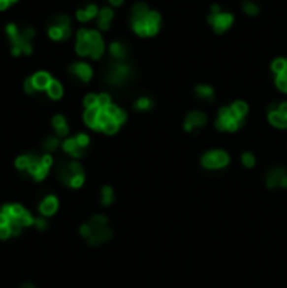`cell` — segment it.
Returning a JSON list of instances; mask_svg holds the SVG:
<instances>
[{
  "instance_id": "31",
  "label": "cell",
  "mask_w": 287,
  "mask_h": 288,
  "mask_svg": "<svg viewBox=\"0 0 287 288\" xmlns=\"http://www.w3.org/2000/svg\"><path fill=\"white\" fill-rule=\"evenodd\" d=\"M272 71L277 74H282L287 71V61L286 59H275V61L272 62Z\"/></svg>"
},
{
  "instance_id": "12",
  "label": "cell",
  "mask_w": 287,
  "mask_h": 288,
  "mask_svg": "<svg viewBox=\"0 0 287 288\" xmlns=\"http://www.w3.org/2000/svg\"><path fill=\"white\" fill-rule=\"evenodd\" d=\"M58 206H60V202H58L56 197L48 196L42 199L41 204H39V212H41L42 216H46V218H49V216H53L54 212L58 211Z\"/></svg>"
},
{
  "instance_id": "33",
  "label": "cell",
  "mask_w": 287,
  "mask_h": 288,
  "mask_svg": "<svg viewBox=\"0 0 287 288\" xmlns=\"http://www.w3.org/2000/svg\"><path fill=\"white\" fill-rule=\"evenodd\" d=\"M112 201H113L112 187H103V191H101V202H103V206H110Z\"/></svg>"
},
{
  "instance_id": "19",
  "label": "cell",
  "mask_w": 287,
  "mask_h": 288,
  "mask_svg": "<svg viewBox=\"0 0 287 288\" xmlns=\"http://www.w3.org/2000/svg\"><path fill=\"white\" fill-rule=\"evenodd\" d=\"M100 112L101 110L95 106V108H86L85 112V123L88 125L90 128L98 130V118H100Z\"/></svg>"
},
{
  "instance_id": "29",
  "label": "cell",
  "mask_w": 287,
  "mask_h": 288,
  "mask_svg": "<svg viewBox=\"0 0 287 288\" xmlns=\"http://www.w3.org/2000/svg\"><path fill=\"white\" fill-rule=\"evenodd\" d=\"M29 164H31V155H21L15 159V167L19 169V171H26L29 169Z\"/></svg>"
},
{
  "instance_id": "23",
  "label": "cell",
  "mask_w": 287,
  "mask_h": 288,
  "mask_svg": "<svg viewBox=\"0 0 287 288\" xmlns=\"http://www.w3.org/2000/svg\"><path fill=\"white\" fill-rule=\"evenodd\" d=\"M53 127H54V130H56V133L60 137H66L68 135V132H69V127H68V123H66V120H64V116L63 115H56L53 118Z\"/></svg>"
},
{
  "instance_id": "25",
  "label": "cell",
  "mask_w": 287,
  "mask_h": 288,
  "mask_svg": "<svg viewBox=\"0 0 287 288\" xmlns=\"http://www.w3.org/2000/svg\"><path fill=\"white\" fill-rule=\"evenodd\" d=\"M110 53H112V56L115 59H124L127 56V46H124V42H112V46H110Z\"/></svg>"
},
{
  "instance_id": "7",
  "label": "cell",
  "mask_w": 287,
  "mask_h": 288,
  "mask_svg": "<svg viewBox=\"0 0 287 288\" xmlns=\"http://www.w3.org/2000/svg\"><path fill=\"white\" fill-rule=\"evenodd\" d=\"M208 22H210V26H213L215 32L222 34L233 24V15L223 14V12H211V14L208 15Z\"/></svg>"
},
{
  "instance_id": "47",
  "label": "cell",
  "mask_w": 287,
  "mask_h": 288,
  "mask_svg": "<svg viewBox=\"0 0 287 288\" xmlns=\"http://www.w3.org/2000/svg\"><path fill=\"white\" fill-rule=\"evenodd\" d=\"M10 236H12V232H10V226L0 228V239H9Z\"/></svg>"
},
{
  "instance_id": "13",
  "label": "cell",
  "mask_w": 287,
  "mask_h": 288,
  "mask_svg": "<svg viewBox=\"0 0 287 288\" xmlns=\"http://www.w3.org/2000/svg\"><path fill=\"white\" fill-rule=\"evenodd\" d=\"M88 32L86 29L78 30V41H76V53L80 56H90V41H88Z\"/></svg>"
},
{
  "instance_id": "53",
  "label": "cell",
  "mask_w": 287,
  "mask_h": 288,
  "mask_svg": "<svg viewBox=\"0 0 287 288\" xmlns=\"http://www.w3.org/2000/svg\"><path fill=\"white\" fill-rule=\"evenodd\" d=\"M110 2H112L113 5H122V2H124V0H110Z\"/></svg>"
},
{
  "instance_id": "35",
  "label": "cell",
  "mask_w": 287,
  "mask_h": 288,
  "mask_svg": "<svg viewBox=\"0 0 287 288\" xmlns=\"http://www.w3.org/2000/svg\"><path fill=\"white\" fill-rule=\"evenodd\" d=\"M112 105V100H110V96L107 93H101V94H98V108L100 110H107L108 106Z\"/></svg>"
},
{
  "instance_id": "51",
  "label": "cell",
  "mask_w": 287,
  "mask_h": 288,
  "mask_svg": "<svg viewBox=\"0 0 287 288\" xmlns=\"http://www.w3.org/2000/svg\"><path fill=\"white\" fill-rule=\"evenodd\" d=\"M279 112L282 113L286 118H287V103H282V105H279Z\"/></svg>"
},
{
  "instance_id": "37",
  "label": "cell",
  "mask_w": 287,
  "mask_h": 288,
  "mask_svg": "<svg viewBox=\"0 0 287 288\" xmlns=\"http://www.w3.org/2000/svg\"><path fill=\"white\" fill-rule=\"evenodd\" d=\"M275 83H277V88L281 89V91L287 93V71L282 74H277V80H275Z\"/></svg>"
},
{
  "instance_id": "16",
  "label": "cell",
  "mask_w": 287,
  "mask_h": 288,
  "mask_svg": "<svg viewBox=\"0 0 287 288\" xmlns=\"http://www.w3.org/2000/svg\"><path fill=\"white\" fill-rule=\"evenodd\" d=\"M206 123V116H204V113L201 112H192L188 115L186 118V125H184V128L190 132L194 127H203V125Z\"/></svg>"
},
{
  "instance_id": "21",
  "label": "cell",
  "mask_w": 287,
  "mask_h": 288,
  "mask_svg": "<svg viewBox=\"0 0 287 288\" xmlns=\"http://www.w3.org/2000/svg\"><path fill=\"white\" fill-rule=\"evenodd\" d=\"M26 209L21 206V204H7V206H3L2 207V212L7 216L10 221H17L19 219V216L24 212Z\"/></svg>"
},
{
  "instance_id": "28",
  "label": "cell",
  "mask_w": 287,
  "mask_h": 288,
  "mask_svg": "<svg viewBox=\"0 0 287 288\" xmlns=\"http://www.w3.org/2000/svg\"><path fill=\"white\" fill-rule=\"evenodd\" d=\"M149 7L145 5V3H137L135 7H133V15H132V19H144V17H147V14H149Z\"/></svg>"
},
{
  "instance_id": "15",
  "label": "cell",
  "mask_w": 287,
  "mask_h": 288,
  "mask_svg": "<svg viewBox=\"0 0 287 288\" xmlns=\"http://www.w3.org/2000/svg\"><path fill=\"white\" fill-rule=\"evenodd\" d=\"M269 120L270 123L274 125V127L277 128H287V118L282 115L281 112H279V106L272 105L269 110Z\"/></svg>"
},
{
  "instance_id": "20",
  "label": "cell",
  "mask_w": 287,
  "mask_h": 288,
  "mask_svg": "<svg viewBox=\"0 0 287 288\" xmlns=\"http://www.w3.org/2000/svg\"><path fill=\"white\" fill-rule=\"evenodd\" d=\"M51 81H53V78H51L48 73H44V71H39V73H36L32 76V83H34V86H36V89H48Z\"/></svg>"
},
{
  "instance_id": "45",
  "label": "cell",
  "mask_w": 287,
  "mask_h": 288,
  "mask_svg": "<svg viewBox=\"0 0 287 288\" xmlns=\"http://www.w3.org/2000/svg\"><path fill=\"white\" fill-rule=\"evenodd\" d=\"M76 142H78V145H80V147H86V145L90 144V139H88V135H85V133H80V135L76 137Z\"/></svg>"
},
{
  "instance_id": "14",
  "label": "cell",
  "mask_w": 287,
  "mask_h": 288,
  "mask_svg": "<svg viewBox=\"0 0 287 288\" xmlns=\"http://www.w3.org/2000/svg\"><path fill=\"white\" fill-rule=\"evenodd\" d=\"M69 71H71V74H74L78 80H81L85 83L92 80V76H93L92 68H90L88 64H85V62H78V64H73L71 68H69Z\"/></svg>"
},
{
  "instance_id": "39",
  "label": "cell",
  "mask_w": 287,
  "mask_h": 288,
  "mask_svg": "<svg viewBox=\"0 0 287 288\" xmlns=\"http://www.w3.org/2000/svg\"><path fill=\"white\" fill-rule=\"evenodd\" d=\"M98 105V94H88L85 98V106L86 108H95Z\"/></svg>"
},
{
  "instance_id": "27",
  "label": "cell",
  "mask_w": 287,
  "mask_h": 288,
  "mask_svg": "<svg viewBox=\"0 0 287 288\" xmlns=\"http://www.w3.org/2000/svg\"><path fill=\"white\" fill-rule=\"evenodd\" d=\"M107 113L115 121H119V123H124V121L127 120V115H125L124 110H120L119 106H115V105H110L108 108H107Z\"/></svg>"
},
{
  "instance_id": "9",
  "label": "cell",
  "mask_w": 287,
  "mask_h": 288,
  "mask_svg": "<svg viewBox=\"0 0 287 288\" xmlns=\"http://www.w3.org/2000/svg\"><path fill=\"white\" fill-rule=\"evenodd\" d=\"M48 172H49V167H46V165L42 164L41 155L31 153V164H29V169H27V173L32 175L36 180H42L48 175Z\"/></svg>"
},
{
  "instance_id": "41",
  "label": "cell",
  "mask_w": 287,
  "mask_h": 288,
  "mask_svg": "<svg viewBox=\"0 0 287 288\" xmlns=\"http://www.w3.org/2000/svg\"><path fill=\"white\" fill-rule=\"evenodd\" d=\"M135 106H137L139 110H149V108L152 106V101L149 100V98H140V100L137 101V105H135Z\"/></svg>"
},
{
  "instance_id": "2",
  "label": "cell",
  "mask_w": 287,
  "mask_h": 288,
  "mask_svg": "<svg viewBox=\"0 0 287 288\" xmlns=\"http://www.w3.org/2000/svg\"><path fill=\"white\" fill-rule=\"evenodd\" d=\"M159 24H160V15L157 12L151 10L147 14V17L144 19H132V27L140 37H151L156 35L159 30Z\"/></svg>"
},
{
  "instance_id": "6",
  "label": "cell",
  "mask_w": 287,
  "mask_h": 288,
  "mask_svg": "<svg viewBox=\"0 0 287 288\" xmlns=\"http://www.w3.org/2000/svg\"><path fill=\"white\" fill-rule=\"evenodd\" d=\"M76 175H83V167L80 164H76V162H69V164L63 162L60 167H58V177H60L61 182L69 185V182Z\"/></svg>"
},
{
  "instance_id": "36",
  "label": "cell",
  "mask_w": 287,
  "mask_h": 288,
  "mask_svg": "<svg viewBox=\"0 0 287 288\" xmlns=\"http://www.w3.org/2000/svg\"><path fill=\"white\" fill-rule=\"evenodd\" d=\"M58 145H60V140L56 139V137H49V139L44 140V144H42V147H44L48 152H53V150L58 148Z\"/></svg>"
},
{
  "instance_id": "17",
  "label": "cell",
  "mask_w": 287,
  "mask_h": 288,
  "mask_svg": "<svg viewBox=\"0 0 287 288\" xmlns=\"http://www.w3.org/2000/svg\"><path fill=\"white\" fill-rule=\"evenodd\" d=\"M286 175H287V172H286L282 167L274 169V171H270L269 173H267V185H269V187H275V185H281L282 179H284Z\"/></svg>"
},
{
  "instance_id": "30",
  "label": "cell",
  "mask_w": 287,
  "mask_h": 288,
  "mask_svg": "<svg viewBox=\"0 0 287 288\" xmlns=\"http://www.w3.org/2000/svg\"><path fill=\"white\" fill-rule=\"evenodd\" d=\"M196 94H198L199 98H206V100H210V98H213L215 93H213V88L201 85V86H198V88H196Z\"/></svg>"
},
{
  "instance_id": "8",
  "label": "cell",
  "mask_w": 287,
  "mask_h": 288,
  "mask_svg": "<svg viewBox=\"0 0 287 288\" xmlns=\"http://www.w3.org/2000/svg\"><path fill=\"white\" fill-rule=\"evenodd\" d=\"M228 164V155L223 150H213L203 157V165L208 169H220Z\"/></svg>"
},
{
  "instance_id": "52",
  "label": "cell",
  "mask_w": 287,
  "mask_h": 288,
  "mask_svg": "<svg viewBox=\"0 0 287 288\" xmlns=\"http://www.w3.org/2000/svg\"><path fill=\"white\" fill-rule=\"evenodd\" d=\"M21 288H36V287L32 283H24V285H21Z\"/></svg>"
},
{
  "instance_id": "57",
  "label": "cell",
  "mask_w": 287,
  "mask_h": 288,
  "mask_svg": "<svg viewBox=\"0 0 287 288\" xmlns=\"http://www.w3.org/2000/svg\"><path fill=\"white\" fill-rule=\"evenodd\" d=\"M286 61H287V59H286Z\"/></svg>"
},
{
  "instance_id": "56",
  "label": "cell",
  "mask_w": 287,
  "mask_h": 288,
  "mask_svg": "<svg viewBox=\"0 0 287 288\" xmlns=\"http://www.w3.org/2000/svg\"><path fill=\"white\" fill-rule=\"evenodd\" d=\"M7 2H9L10 5H12V3H15V2H17V0H7Z\"/></svg>"
},
{
  "instance_id": "3",
  "label": "cell",
  "mask_w": 287,
  "mask_h": 288,
  "mask_svg": "<svg viewBox=\"0 0 287 288\" xmlns=\"http://www.w3.org/2000/svg\"><path fill=\"white\" fill-rule=\"evenodd\" d=\"M243 118H240L237 113L233 112L231 106L220 110V116L216 120V128L218 130H226V132H235L240 125H242Z\"/></svg>"
},
{
  "instance_id": "10",
  "label": "cell",
  "mask_w": 287,
  "mask_h": 288,
  "mask_svg": "<svg viewBox=\"0 0 287 288\" xmlns=\"http://www.w3.org/2000/svg\"><path fill=\"white\" fill-rule=\"evenodd\" d=\"M88 41H90V58L93 59H100L101 54H103L105 44L101 35L96 32V30H90L88 32Z\"/></svg>"
},
{
  "instance_id": "48",
  "label": "cell",
  "mask_w": 287,
  "mask_h": 288,
  "mask_svg": "<svg viewBox=\"0 0 287 288\" xmlns=\"http://www.w3.org/2000/svg\"><path fill=\"white\" fill-rule=\"evenodd\" d=\"M80 232H81V236L88 238V236L92 234V226H90V224H85V226H81V228H80Z\"/></svg>"
},
{
  "instance_id": "43",
  "label": "cell",
  "mask_w": 287,
  "mask_h": 288,
  "mask_svg": "<svg viewBox=\"0 0 287 288\" xmlns=\"http://www.w3.org/2000/svg\"><path fill=\"white\" fill-rule=\"evenodd\" d=\"M83 182H85V173H83V175H76V177H74L71 182H69V187L78 189V187H81V185H83Z\"/></svg>"
},
{
  "instance_id": "44",
  "label": "cell",
  "mask_w": 287,
  "mask_h": 288,
  "mask_svg": "<svg viewBox=\"0 0 287 288\" xmlns=\"http://www.w3.org/2000/svg\"><path fill=\"white\" fill-rule=\"evenodd\" d=\"M24 89H26L27 94L36 93V86H34V83H32V78H29V80L24 81Z\"/></svg>"
},
{
  "instance_id": "1",
  "label": "cell",
  "mask_w": 287,
  "mask_h": 288,
  "mask_svg": "<svg viewBox=\"0 0 287 288\" xmlns=\"http://www.w3.org/2000/svg\"><path fill=\"white\" fill-rule=\"evenodd\" d=\"M5 32L9 35L10 42H12V54L14 56H21L22 53L24 54H31L32 53V37L36 35V30L32 27H27L24 30H19L15 24H9L5 27Z\"/></svg>"
},
{
  "instance_id": "5",
  "label": "cell",
  "mask_w": 287,
  "mask_h": 288,
  "mask_svg": "<svg viewBox=\"0 0 287 288\" xmlns=\"http://www.w3.org/2000/svg\"><path fill=\"white\" fill-rule=\"evenodd\" d=\"M132 74V68L128 64H124V62H117V64H113L112 68L108 69V81L112 83V85L115 86H120L124 85V83L128 81V78H130Z\"/></svg>"
},
{
  "instance_id": "50",
  "label": "cell",
  "mask_w": 287,
  "mask_h": 288,
  "mask_svg": "<svg viewBox=\"0 0 287 288\" xmlns=\"http://www.w3.org/2000/svg\"><path fill=\"white\" fill-rule=\"evenodd\" d=\"M10 224V219L7 218L5 214H3L2 211H0V228H3V226H9Z\"/></svg>"
},
{
  "instance_id": "34",
  "label": "cell",
  "mask_w": 287,
  "mask_h": 288,
  "mask_svg": "<svg viewBox=\"0 0 287 288\" xmlns=\"http://www.w3.org/2000/svg\"><path fill=\"white\" fill-rule=\"evenodd\" d=\"M119 125H120L119 121H115L113 118H110L107 123L103 125V128H101V130H103L105 133H108V135H112V133H115L117 130H119Z\"/></svg>"
},
{
  "instance_id": "24",
  "label": "cell",
  "mask_w": 287,
  "mask_h": 288,
  "mask_svg": "<svg viewBox=\"0 0 287 288\" xmlns=\"http://www.w3.org/2000/svg\"><path fill=\"white\" fill-rule=\"evenodd\" d=\"M112 19H113L112 9H101L100 14H98V26H100V29H108Z\"/></svg>"
},
{
  "instance_id": "40",
  "label": "cell",
  "mask_w": 287,
  "mask_h": 288,
  "mask_svg": "<svg viewBox=\"0 0 287 288\" xmlns=\"http://www.w3.org/2000/svg\"><path fill=\"white\" fill-rule=\"evenodd\" d=\"M242 162H243V165H245V167H254V165H255V157L252 155V153H243Z\"/></svg>"
},
{
  "instance_id": "32",
  "label": "cell",
  "mask_w": 287,
  "mask_h": 288,
  "mask_svg": "<svg viewBox=\"0 0 287 288\" xmlns=\"http://www.w3.org/2000/svg\"><path fill=\"white\" fill-rule=\"evenodd\" d=\"M231 108H233V112L237 113L240 118H243L247 115V112H249V106H247V103H243V101H237V103H233Z\"/></svg>"
},
{
  "instance_id": "49",
  "label": "cell",
  "mask_w": 287,
  "mask_h": 288,
  "mask_svg": "<svg viewBox=\"0 0 287 288\" xmlns=\"http://www.w3.org/2000/svg\"><path fill=\"white\" fill-rule=\"evenodd\" d=\"M41 160H42V164H44L46 167L51 169V165H53V157H51L49 153H46V155H41Z\"/></svg>"
},
{
  "instance_id": "22",
  "label": "cell",
  "mask_w": 287,
  "mask_h": 288,
  "mask_svg": "<svg viewBox=\"0 0 287 288\" xmlns=\"http://www.w3.org/2000/svg\"><path fill=\"white\" fill-rule=\"evenodd\" d=\"M96 14H100L96 9V5L90 3L86 9H81L76 12V17H78V21H81V22H88V21H92L93 17H96Z\"/></svg>"
},
{
  "instance_id": "54",
  "label": "cell",
  "mask_w": 287,
  "mask_h": 288,
  "mask_svg": "<svg viewBox=\"0 0 287 288\" xmlns=\"http://www.w3.org/2000/svg\"><path fill=\"white\" fill-rule=\"evenodd\" d=\"M281 187H287V175L282 179V182H281Z\"/></svg>"
},
{
  "instance_id": "42",
  "label": "cell",
  "mask_w": 287,
  "mask_h": 288,
  "mask_svg": "<svg viewBox=\"0 0 287 288\" xmlns=\"http://www.w3.org/2000/svg\"><path fill=\"white\" fill-rule=\"evenodd\" d=\"M92 226H107V218L105 216H95L92 221H90Z\"/></svg>"
},
{
  "instance_id": "38",
  "label": "cell",
  "mask_w": 287,
  "mask_h": 288,
  "mask_svg": "<svg viewBox=\"0 0 287 288\" xmlns=\"http://www.w3.org/2000/svg\"><path fill=\"white\" fill-rule=\"evenodd\" d=\"M243 10L247 12L249 15H257L258 14V7L255 5V3H252V2H243Z\"/></svg>"
},
{
  "instance_id": "18",
  "label": "cell",
  "mask_w": 287,
  "mask_h": 288,
  "mask_svg": "<svg viewBox=\"0 0 287 288\" xmlns=\"http://www.w3.org/2000/svg\"><path fill=\"white\" fill-rule=\"evenodd\" d=\"M63 148H64L66 153H69V155H73V157H81L85 153V148L78 145L76 139L64 140V144H63Z\"/></svg>"
},
{
  "instance_id": "26",
  "label": "cell",
  "mask_w": 287,
  "mask_h": 288,
  "mask_svg": "<svg viewBox=\"0 0 287 288\" xmlns=\"http://www.w3.org/2000/svg\"><path fill=\"white\" fill-rule=\"evenodd\" d=\"M46 91H48L49 98H53V100H60V98L63 96V86H61V83L56 81V80H53Z\"/></svg>"
},
{
  "instance_id": "55",
  "label": "cell",
  "mask_w": 287,
  "mask_h": 288,
  "mask_svg": "<svg viewBox=\"0 0 287 288\" xmlns=\"http://www.w3.org/2000/svg\"><path fill=\"white\" fill-rule=\"evenodd\" d=\"M213 12H220V5H213V9H211Z\"/></svg>"
},
{
  "instance_id": "4",
  "label": "cell",
  "mask_w": 287,
  "mask_h": 288,
  "mask_svg": "<svg viewBox=\"0 0 287 288\" xmlns=\"http://www.w3.org/2000/svg\"><path fill=\"white\" fill-rule=\"evenodd\" d=\"M71 35V24L68 15H58L49 27V37L54 41H64Z\"/></svg>"
},
{
  "instance_id": "46",
  "label": "cell",
  "mask_w": 287,
  "mask_h": 288,
  "mask_svg": "<svg viewBox=\"0 0 287 288\" xmlns=\"http://www.w3.org/2000/svg\"><path fill=\"white\" fill-rule=\"evenodd\" d=\"M34 226H36L39 231H44V230H48V221L42 219V218H39V219L34 221Z\"/></svg>"
},
{
  "instance_id": "11",
  "label": "cell",
  "mask_w": 287,
  "mask_h": 288,
  "mask_svg": "<svg viewBox=\"0 0 287 288\" xmlns=\"http://www.w3.org/2000/svg\"><path fill=\"white\" fill-rule=\"evenodd\" d=\"M90 226H92V224H90ZM110 236H112V231H110L107 226H92V234L86 239H88V243L92 244V246H96V244L110 239Z\"/></svg>"
}]
</instances>
